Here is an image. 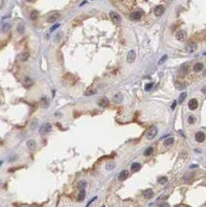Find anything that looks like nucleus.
<instances>
[{
  "label": "nucleus",
  "mask_w": 206,
  "mask_h": 207,
  "mask_svg": "<svg viewBox=\"0 0 206 207\" xmlns=\"http://www.w3.org/2000/svg\"><path fill=\"white\" fill-rule=\"evenodd\" d=\"M157 132H158V130H157V126H150V127L148 129V130L147 131V133H146V137H147L148 140H152V139H153V138L157 136Z\"/></svg>",
  "instance_id": "1"
},
{
  "label": "nucleus",
  "mask_w": 206,
  "mask_h": 207,
  "mask_svg": "<svg viewBox=\"0 0 206 207\" xmlns=\"http://www.w3.org/2000/svg\"><path fill=\"white\" fill-rule=\"evenodd\" d=\"M52 130V126H51L50 123H46L45 124H44L43 126H41L39 130V133L41 135H46L49 134L50 131Z\"/></svg>",
  "instance_id": "2"
},
{
  "label": "nucleus",
  "mask_w": 206,
  "mask_h": 207,
  "mask_svg": "<svg viewBox=\"0 0 206 207\" xmlns=\"http://www.w3.org/2000/svg\"><path fill=\"white\" fill-rule=\"evenodd\" d=\"M176 38L177 40L181 41V42H184L186 39H187V34L184 30H179L177 32L176 34Z\"/></svg>",
  "instance_id": "3"
},
{
  "label": "nucleus",
  "mask_w": 206,
  "mask_h": 207,
  "mask_svg": "<svg viewBox=\"0 0 206 207\" xmlns=\"http://www.w3.org/2000/svg\"><path fill=\"white\" fill-rule=\"evenodd\" d=\"M197 44L195 42H190L189 44H187L186 46V50L188 51V53H193L197 50Z\"/></svg>",
  "instance_id": "4"
},
{
  "label": "nucleus",
  "mask_w": 206,
  "mask_h": 207,
  "mask_svg": "<svg viewBox=\"0 0 206 207\" xmlns=\"http://www.w3.org/2000/svg\"><path fill=\"white\" fill-rule=\"evenodd\" d=\"M97 103H98V105H99L100 107L105 108V107H107L108 106H109V100L106 97H102V98H99V100H98Z\"/></svg>",
  "instance_id": "5"
},
{
  "label": "nucleus",
  "mask_w": 206,
  "mask_h": 207,
  "mask_svg": "<svg viewBox=\"0 0 206 207\" xmlns=\"http://www.w3.org/2000/svg\"><path fill=\"white\" fill-rule=\"evenodd\" d=\"M109 16L112 19V20L115 23H119L121 22V16L116 12H110Z\"/></svg>",
  "instance_id": "6"
},
{
  "label": "nucleus",
  "mask_w": 206,
  "mask_h": 207,
  "mask_svg": "<svg viewBox=\"0 0 206 207\" xmlns=\"http://www.w3.org/2000/svg\"><path fill=\"white\" fill-rule=\"evenodd\" d=\"M164 10H165L164 7H163V6H161V5H159V6H156L155 9H154V10H153L154 15L157 17L160 16H162V14L164 12Z\"/></svg>",
  "instance_id": "7"
},
{
  "label": "nucleus",
  "mask_w": 206,
  "mask_h": 207,
  "mask_svg": "<svg viewBox=\"0 0 206 207\" xmlns=\"http://www.w3.org/2000/svg\"><path fill=\"white\" fill-rule=\"evenodd\" d=\"M59 17H60V13L54 12V13L51 14V15H50L47 17V19H46V22L50 23H53L57 21L59 19Z\"/></svg>",
  "instance_id": "8"
},
{
  "label": "nucleus",
  "mask_w": 206,
  "mask_h": 207,
  "mask_svg": "<svg viewBox=\"0 0 206 207\" xmlns=\"http://www.w3.org/2000/svg\"><path fill=\"white\" fill-rule=\"evenodd\" d=\"M142 16H143V13L140 11H135V12H132V13L130 14L129 17H130V19L132 20L137 21V20H139L141 19Z\"/></svg>",
  "instance_id": "9"
},
{
  "label": "nucleus",
  "mask_w": 206,
  "mask_h": 207,
  "mask_svg": "<svg viewBox=\"0 0 206 207\" xmlns=\"http://www.w3.org/2000/svg\"><path fill=\"white\" fill-rule=\"evenodd\" d=\"M136 52H135V50H130L129 52L127 54V58H126V60H127V62L131 64V63H133L135 61V60H136Z\"/></svg>",
  "instance_id": "10"
},
{
  "label": "nucleus",
  "mask_w": 206,
  "mask_h": 207,
  "mask_svg": "<svg viewBox=\"0 0 206 207\" xmlns=\"http://www.w3.org/2000/svg\"><path fill=\"white\" fill-rule=\"evenodd\" d=\"M198 102L196 98H191V99L188 102V107L191 110H196L198 108Z\"/></svg>",
  "instance_id": "11"
},
{
  "label": "nucleus",
  "mask_w": 206,
  "mask_h": 207,
  "mask_svg": "<svg viewBox=\"0 0 206 207\" xmlns=\"http://www.w3.org/2000/svg\"><path fill=\"white\" fill-rule=\"evenodd\" d=\"M143 195L145 199H150L153 198V192L151 189H147L143 192Z\"/></svg>",
  "instance_id": "12"
},
{
  "label": "nucleus",
  "mask_w": 206,
  "mask_h": 207,
  "mask_svg": "<svg viewBox=\"0 0 206 207\" xmlns=\"http://www.w3.org/2000/svg\"><path fill=\"white\" fill-rule=\"evenodd\" d=\"M205 139V134L202 132V131H198V132L196 133L195 134V140L196 141H198V142L201 143V142H203Z\"/></svg>",
  "instance_id": "13"
},
{
  "label": "nucleus",
  "mask_w": 206,
  "mask_h": 207,
  "mask_svg": "<svg viewBox=\"0 0 206 207\" xmlns=\"http://www.w3.org/2000/svg\"><path fill=\"white\" fill-rule=\"evenodd\" d=\"M129 176V171L127 170H123L120 174H119V180L120 182H123L125 181L126 178H128Z\"/></svg>",
  "instance_id": "14"
},
{
  "label": "nucleus",
  "mask_w": 206,
  "mask_h": 207,
  "mask_svg": "<svg viewBox=\"0 0 206 207\" xmlns=\"http://www.w3.org/2000/svg\"><path fill=\"white\" fill-rule=\"evenodd\" d=\"M23 83H24V85L26 86L30 87V86H32L33 85H34V81H33L32 78H30V77L25 76L24 78H23Z\"/></svg>",
  "instance_id": "15"
},
{
  "label": "nucleus",
  "mask_w": 206,
  "mask_h": 207,
  "mask_svg": "<svg viewBox=\"0 0 206 207\" xmlns=\"http://www.w3.org/2000/svg\"><path fill=\"white\" fill-rule=\"evenodd\" d=\"M85 195H86V192H85V189L80 190V192H79V193H78V197H77L78 202H81V201H83L84 199H85Z\"/></svg>",
  "instance_id": "16"
},
{
  "label": "nucleus",
  "mask_w": 206,
  "mask_h": 207,
  "mask_svg": "<svg viewBox=\"0 0 206 207\" xmlns=\"http://www.w3.org/2000/svg\"><path fill=\"white\" fill-rule=\"evenodd\" d=\"M36 142H35V140H28L27 142H26V146H27V147L29 148L30 150H34L36 148Z\"/></svg>",
  "instance_id": "17"
},
{
  "label": "nucleus",
  "mask_w": 206,
  "mask_h": 207,
  "mask_svg": "<svg viewBox=\"0 0 206 207\" xmlns=\"http://www.w3.org/2000/svg\"><path fill=\"white\" fill-rule=\"evenodd\" d=\"M204 68V65L202 63H196L194 66V71L195 72H199L200 71H202Z\"/></svg>",
  "instance_id": "18"
},
{
  "label": "nucleus",
  "mask_w": 206,
  "mask_h": 207,
  "mask_svg": "<svg viewBox=\"0 0 206 207\" xmlns=\"http://www.w3.org/2000/svg\"><path fill=\"white\" fill-rule=\"evenodd\" d=\"M40 106H41V107L44 108V109L47 108L48 106H49V102H48V100H47V98H41V100H40Z\"/></svg>",
  "instance_id": "19"
},
{
  "label": "nucleus",
  "mask_w": 206,
  "mask_h": 207,
  "mask_svg": "<svg viewBox=\"0 0 206 207\" xmlns=\"http://www.w3.org/2000/svg\"><path fill=\"white\" fill-rule=\"evenodd\" d=\"M29 57H30V54L28 52H23L22 54H20V59L22 61H26L28 60Z\"/></svg>",
  "instance_id": "20"
},
{
  "label": "nucleus",
  "mask_w": 206,
  "mask_h": 207,
  "mask_svg": "<svg viewBox=\"0 0 206 207\" xmlns=\"http://www.w3.org/2000/svg\"><path fill=\"white\" fill-rule=\"evenodd\" d=\"M39 16V12L38 11H36V10H33L31 12H30V17L32 20H36L37 18H38Z\"/></svg>",
  "instance_id": "21"
},
{
  "label": "nucleus",
  "mask_w": 206,
  "mask_h": 207,
  "mask_svg": "<svg viewBox=\"0 0 206 207\" xmlns=\"http://www.w3.org/2000/svg\"><path fill=\"white\" fill-rule=\"evenodd\" d=\"M140 168H141V165H140V164L137 163V162H135L132 164V166H131V169H132L133 171H138Z\"/></svg>",
  "instance_id": "22"
},
{
  "label": "nucleus",
  "mask_w": 206,
  "mask_h": 207,
  "mask_svg": "<svg viewBox=\"0 0 206 207\" xmlns=\"http://www.w3.org/2000/svg\"><path fill=\"white\" fill-rule=\"evenodd\" d=\"M16 30H17L19 34H24V32H25V26H24V25H23V24H19L17 26Z\"/></svg>",
  "instance_id": "23"
},
{
  "label": "nucleus",
  "mask_w": 206,
  "mask_h": 207,
  "mask_svg": "<svg viewBox=\"0 0 206 207\" xmlns=\"http://www.w3.org/2000/svg\"><path fill=\"white\" fill-rule=\"evenodd\" d=\"M184 178H188V179L186 181V182H191L193 180V178H195V173H188L187 174V175H184Z\"/></svg>",
  "instance_id": "24"
},
{
  "label": "nucleus",
  "mask_w": 206,
  "mask_h": 207,
  "mask_svg": "<svg viewBox=\"0 0 206 207\" xmlns=\"http://www.w3.org/2000/svg\"><path fill=\"white\" fill-rule=\"evenodd\" d=\"M174 142V137H170V138H167L164 140V144L166 146H169L173 144Z\"/></svg>",
  "instance_id": "25"
},
{
  "label": "nucleus",
  "mask_w": 206,
  "mask_h": 207,
  "mask_svg": "<svg viewBox=\"0 0 206 207\" xmlns=\"http://www.w3.org/2000/svg\"><path fill=\"white\" fill-rule=\"evenodd\" d=\"M158 182H159V184H160V185L165 184L166 182H167V178H166V177H164V176L159 178H158Z\"/></svg>",
  "instance_id": "26"
},
{
  "label": "nucleus",
  "mask_w": 206,
  "mask_h": 207,
  "mask_svg": "<svg viewBox=\"0 0 206 207\" xmlns=\"http://www.w3.org/2000/svg\"><path fill=\"white\" fill-rule=\"evenodd\" d=\"M9 29H10V25H9V23H5V24L2 25L1 30L2 32H7Z\"/></svg>",
  "instance_id": "27"
},
{
  "label": "nucleus",
  "mask_w": 206,
  "mask_h": 207,
  "mask_svg": "<svg viewBox=\"0 0 206 207\" xmlns=\"http://www.w3.org/2000/svg\"><path fill=\"white\" fill-rule=\"evenodd\" d=\"M86 186V182L85 181H81L78 183V189L81 190V189H85V188Z\"/></svg>",
  "instance_id": "28"
},
{
  "label": "nucleus",
  "mask_w": 206,
  "mask_h": 207,
  "mask_svg": "<svg viewBox=\"0 0 206 207\" xmlns=\"http://www.w3.org/2000/svg\"><path fill=\"white\" fill-rule=\"evenodd\" d=\"M153 151V149L152 147H148L146 150H145L144 155L145 156H149L150 154H152Z\"/></svg>",
  "instance_id": "29"
},
{
  "label": "nucleus",
  "mask_w": 206,
  "mask_h": 207,
  "mask_svg": "<svg viewBox=\"0 0 206 207\" xmlns=\"http://www.w3.org/2000/svg\"><path fill=\"white\" fill-rule=\"evenodd\" d=\"M186 96H187V93H186V92L181 93V95L180 96V98H179V102H180V103L183 102L184 100V98H186Z\"/></svg>",
  "instance_id": "30"
},
{
  "label": "nucleus",
  "mask_w": 206,
  "mask_h": 207,
  "mask_svg": "<svg viewBox=\"0 0 206 207\" xmlns=\"http://www.w3.org/2000/svg\"><path fill=\"white\" fill-rule=\"evenodd\" d=\"M121 96H122L120 95V94H117V95H115V97H114L115 102H121V101L123 100V97H122L120 99H119V97H121Z\"/></svg>",
  "instance_id": "31"
},
{
  "label": "nucleus",
  "mask_w": 206,
  "mask_h": 207,
  "mask_svg": "<svg viewBox=\"0 0 206 207\" xmlns=\"http://www.w3.org/2000/svg\"><path fill=\"white\" fill-rule=\"evenodd\" d=\"M152 87H153V83H148V84L146 85H145V89H146L147 91H148V90H149V89H150Z\"/></svg>",
  "instance_id": "32"
},
{
  "label": "nucleus",
  "mask_w": 206,
  "mask_h": 207,
  "mask_svg": "<svg viewBox=\"0 0 206 207\" xmlns=\"http://www.w3.org/2000/svg\"><path fill=\"white\" fill-rule=\"evenodd\" d=\"M95 91H92V90H88L87 92H85V95L88 96H92L93 95V94H95Z\"/></svg>",
  "instance_id": "33"
},
{
  "label": "nucleus",
  "mask_w": 206,
  "mask_h": 207,
  "mask_svg": "<svg viewBox=\"0 0 206 207\" xmlns=\"http://www.w3.org/2000/svg\"><path fill=\"white\" fill-rule=\"evenodd\" d=\"M188 123L190 124H192L195 123V118L193 116H189V118H188Z\"/></svg>",
  "instance_id": "34"
},
{
  "label": "nucleus",
  "mask_w": 206,
  "mask_h": 207,
  "mask_svg": "<svg viewBox=\"0 0 206 207\" xmlns=\"http://www.w3.org/2000/svg\"><path fill=\"white\" fill-rule=\"evenodd\" d=\"M167 55H164V56H163V57L161 58V59H160V62H159V64L163 63V62H164L165 61L167 60Z\"/></svg>",
  "instance_id": "35"
},
{
  "label": "nucleus",
  "mask_w": 206,
  "mask_h": 207,
  "mask_svg": "<svg viewBox=\"0 0 206 207\" xmlns=\"http://www.w3.org/2000/svg\"><path fill=\"white\" fill-rule=\"evenodd\" d=\"M59 26H60V24H59V23H57V24H56L55 26H54L52 28H51V29H50V31H54V30H56V29H57V28H58Z\"/></svg>",
  "instance_id": "36"
},
{
  "label": "nucleus",
  "mask_w": 206,
  "mask_h": 207,
  "mask_svg": "<svg viewBox=\"0 0 206 207\" xmlns=\"http://www.w3.org/2000/svg\"><path fill=\"white\" fill-rule=\"evenodd\" d=\"M176 105H177V102H176V101H174V102H173V104H172V106H171V109H172L173 110H174V108H175Z\"/></svg>",
  "instance_id": "37"
},
{
  "label": "nucleus",
  "mask_w": 206,
  "mask_h": 207,
  "mask_svg": "<svg viewBox=\"0 0 206 207\" xmlns=\"http://www.w3.org/2000/svg\"><path fill=\"white\" fill-rule=\"evenodd\" d=\"M96 199H97V197H95V198H93V199H92V200H91V201L89 202V203H88V205H87V206H89V205H90V204H91V203H92V202L94 201V200H95Z\"/></svg>",
  "instance_id": "38"
},
{
  "label": "nucleus",
  "mask_w": 206,
  "mask_h": 207,
  "mask_svg": "<svg viewBox=\"0 0 206 207\" xmlns=\"http://www.w3.org/2000/svg\"><path fill=\"white\" fill-rule=\"evenodd\" d=\"M3 3H4L3 0H0V9H2V6H3Z\"/></svg>",
  "instance_id": "39"
},
{
  "label": "nucleus",
  "mask_w": 206,
  "mask_h": 207,
  "mask_svg": "<svg viewBox=\"0 0 206 207\" xmlns=\"http://www.w3.org/2000/svg\"><path fill=\"white\" fill-rule=\"evenodd\" d=\"M34 0H26V2H34Z\"/></svg>",
  "instance_id": "40"
},
{
  "label": "nucleus",
  "mask_w": 206,
  "mask_h": 207,
  "mask_svg": "<svg viewBox=\"0 0 206 207\" xmlns=\"http://www.w3.org/2000/svg\"><path fill=\"white\" fill-rule=\"evenodd\" d=\"M202 92H204V93H205V92H206V88H204L202 89Z\"/></svg>",
  "instance_id": "41"
},
{
  "label": "nucleus",
  "mask_w": 206,
  "mask_h": 207,
  "mask_svg": "<svg viewBox=\"0 0 206 207\" xmlns=\"http://www.w3.org/2000/svg\"><path fill=\"white\" fill-rule=\"evenodd\" d=\"M2 180L0 179V187H1V185H2Z\"/></svg>",
  "instance_id": "42"
},
{
  "label": "nucleus",
  "mask_w": 206,
  "mask_h": 207,
  "mask_svg": "<svg viewBox=\"0 0 206 207\" xmlns=\"http://www.w3.org/2000/svg\"><path fill=\"white\" fill-rule=\"evenodd\" d=\"M204 74H206V72H204Z\"/></svg>",
  "instance_id": "43"
},
{
  "label": "nucleus",
  "mask_w": 206,
  "mask_h": 207,
  "mask_svg": "<svg viewBox=\"0 0 206 207\" xmlns=\"http://www.w3.org/2000/svg\"><path fill=\"white\" fill-rule=\"evenodd\" d=\"M205 54H205H206V53H205V54Z\"/></svg>",
  "instance_id": "44"
},
{
  "label": "nucleus",
  "mask_w": 206,
  "mask_h": 207,
  "mask_svg": "<svg viewBox=\"0 0 206 207\" xmlns=\"http://www.w3.org/2000/svg\"><path fill=\"white\" fill-rule=\"evenodd\" d=\"M76 1H79V0H76Z\"/></svg>",
  "instance_id": "45"
}]
</instances>
